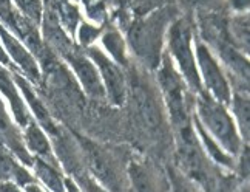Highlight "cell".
<instances>
[{
    "label": "cell",
    "mask_w": 250,
    "mask_h": 192,
    "mask_svg": "<svg viewBox=\"0 0 250 192\" xmlns=\"http://www.w3.org/2000/svg\"><path fill=\"white\" fill-rule=\"evenodd\" d=\"M11 76H13V81H14V84L17 85L19 89L22 90V93H23V96H25V99H26V102L30 104V107H31V110H33V113H34V117L37 118V121H39V124L41 126L50 133L51 137H57V133H59V130H57V127H56V124H54V121H53V118H51V115H50V112H48V109H46V105L43 104V101L37 96V93L34 92V89H33V85H31V82L28 81L26 78H23V76L19 73V70H14V72H11Z\"/></svg>",
    "instance_id": "7c38bea8"
},
{
    "label": "cell",
    "mask_w": 250,
    "mask_h": 192,
    "mask_svg": "<svg viewBox=\"0 0 250 192\" xmlns=\"http://www.w3.org/2000/svg\"><path fill=\"white\" fill-rule=\"evenodd\" d=\"M233 110L236 113V120L241 124V130L244 137H249V99L244 96H235Z\"/></svg>",
    "instance_id": "44dd1931"
},
{
    "label": "cell",
    "mask_w": 250,
    "mask_h": 192,
    "mask_svg": "<svg viewBox=\"0 0 250 192\" xmlns=\"http://www.w3.org/2000/svg\"><path fill=\"white\" fill-rule=\"evenodd\" d=\"M102 44L107 48L108 53L114 59L118 65H127V56H125V42L118 30L110 28L108 31H105L102 36Z\"/></svg>",
    "instance_id": "ac0fdd59"
},
{
    "label": "cell",
    "mask_w": 250,
    "mask_h": 192,
    "mask_svg": "<svg viewBox=\"0 0 250 192\" xmlns=\"http://www.w3.org/2000/svg\"><path fill=\"white\" fill-rule=\"evenodd\" d=\"M63 57L73 67V70L76 76L79 78L83 90L88 93L91 98H96V99L104 98L105 89L101 81V74L90 57H86L83 53H81L78 48H73V50L68 54H65Z\"/></svg>",
    "instance_id": "30bf717a"
},
{
    "label": "cell",
    "mask_w": 250,
    "mask_h": 192,
    "mask_svg": "<svg viewBox=\"0 0 250 192\" xmlns=\"http://www.w3.org/2000/svg\"><path fill=\"white\" fill-rule=\"evenodd\" d=\"M230 5L236 11H246L249 8V0H230Z\"/></svg>",
    "instance_id": "484cf974"
},
{
    "label": "cell",
    "mask_w": 250,
    "mask_h": 192,
    "mask_svg": "<svg viewBox=\"0 0 250 192\" xmlns=\"http://www.w3.org/2000/svg\"><path fill=\"white\" fill-rule=\"evenodd\" d=\"M198 64H199V69L201 73H203V78L206 81L207 89L211 92L213 98L221 102V104H230V87H229V82L226 79L224 73L221 72L219 65L216 62V59L211 53L208 51V48L203 44L198 45Z\"/></svg>",
    "instance_id": "ba28073f"
},
{
    "label": "cell",
    "mask_w": 250,
    "mask_h": 192,
    "mask_svg": "<svg viewBox=\"0 0 250 192\" xmlns=\"http://www.w3.org/2000/svg\"><path fill=\"white\" fill-rule=\"evenodd\" d=\"M86 14L94 22H104L107 16V0H82Z\"/></svg>",
    "instance_id": "7402d4cb"
},
{
    "label": "cell",
    "mask_w": 250,
    "mask_h": 192,
    "mask_svg": "<svg viewBox=\"0 0 250 192\" xmlns=\"http://www.w3.org/2000/svg\"><path fill=\"white\" fill-rule=\"evenodd\" d=\"M0 146L6 147L13 155H16L21 160L23 165L26 166L34 165V160L25 146L21 132H19L17 126L11 121V118H9L2 98H0Z\"/></svg>",
    "instance_id": "8fae6325"
},
{
    "label": "cell",
    "mask_w": 250,
    "mask_h": 192,
    "mask_svg": "<svg viewBox=\"0 0 250 192\" xmlns=\"http://www.w3.org/2000/svg\"><path fill=\"white\" fill-rule=\"evenodd\" d=\"M196 105L199 117L198 121L211 132V135L218 140V143L227 152L236 155L239 147H241V141H239L235 122L229 115L226 105L218 102L213 96H210L203 90L199 92Z\"/></svg>",
    "instance_id": "7a4b0ae2"
},
{
    "label": "cell",
    "mask_w": 250,
    "mask_h": 192,
    "mask_svg": "<svg viewBox=\"0 0 250 192\" xmlns=\"http://www.w3.org/2000/svg\"><path fill=\"white\" fill-rule=\"evenodd\" d=\"M33 166L36 169L37 177H39L53 192H65L63 181L59 175V172L56 170L53 165H50V163H46L41 158H36Z\"/></svg>",
    "instance_id": "e0dca14e"
},
{
    "label": "cell",
    "mask_w": 250,
    "mask_h": 192,
    "mask_svg": "<svg viewBox=\"0 0 250 192\" xmlns=\"http://www.w3.org/2000/svg\"><path fill=\"white\" fill-rule=\"evenodd\" d=\"M196 129H198V132H199L201 138H203L204 144L207 146V149H208V152H210V155L213 157L218 163H221V165H224V166H230V165H232V161H230V158H229L227 155H224V153L221 152V149L216 146V144H215L213 141H211V138L207 135V132H206L204 126H203V124H201L198 120H196Z\"/></svg>",
    "instance_id": "ffe728a7"
},
{
    "label": "cell",
    "mask_w": 250,
    "mask_h": 192,
    "mask_svg": "<svg viewBox=\"0 0 250 192\" xmlns=\"http://www.w3.org/2000/svg\"><path fill=\"white\" fill-rule=\"evenodd\" d=\"M168 48L193 92H201V79L191 51V26L187 19H176L168 28Z\"/></svg>",
    "instance_id": "3957f363"
},
{
    "label": "cell",
    "mask_w": 250,
    "mask_h": 192,
    "mask_svg": "<svg viewBox=\"0 0 250 192\" xmlns=\"http://www.w3.org/2000/svg\"><path fill=\"white\" fill-rule=\"evenodd\" d=\"M0 92L3 93V96H6L17 124L25 127L26 124L31 121V117H30V113H28L26 105L23 104V99L21 98V95L17 92L11 73H9L3 65H0Z\"/></svg>",
    "instance_id": "4fadbf2b"
},
{
    "label": "cell",
    "mask_w": 250,
    "mask_h": 192,
    "mask_svg": "<svg viewBox=\"0 0 250 192\" xmlns=\"http://www.w3.org/2000/svg\"><path fill=\"white\" fill-rule=\"evenodd\" d=\"M54 13H57V21L62 25L63 30L68 33V34H74L76 33V28L79 25L81 21V14H79V9L74 3H71L70 0H59L57 5H51Z\"/></svg>",
    "instance_id": "2e32d148"
},
{
    "label": "cell",
    "mask_w": 250,
    "mask_h": 192,
    "mask_svg": "<svg viewBox=\"0 0 250 192\" xmlns=\"http://www.w3.org/2000/svg\"><path fill=\"white\" fill-rule=\"evenodd\" d=\"M187 2H188V3H198L199 0H187Z\"/></svg>",
    "instance_id": "f546056e"
},
{
    "label": "cell",
    "mask_w": 250,
    "mask_h": 192,
    "mask_svg": "<svg viewBox=\"0 0 250 192\" xmlns=\"http://www.w3.org/2000/svg\"><path fill=\"white\" fill-rule=\"evenodd\" d=\"M0 192H21L11 181H0Z\"/></svg>",
    "instance_id": "4316f807"
},
{
    "label": "cell",
    "mask_w": 250,
    "mask_h": 192,
    "mask_svg": "<svg viewBox=\"0 0 250 192\" xmlns=\"http://www.w3.org/2000/svg\"><path fill=\"white\" fill-rule=\"evenodd\" d=\"M101 30L98 26H94L91 24H82L79 28V42L82 47H88L90 44H93L96 39H98Z\"/></svg>",
    "instance_id": "603a6c76"
},
{
    "label": "cell",
    "mask_w": 250,
    "mask_h": 192,
    "mask_svg": "<svg viewBox=\"0 0 250 192\" xmlns=\"http://www.w3.org/2000/svg\"><path fill=\"white\" fill-rule=\"evenodd\" d=\"M23 143H25V146L31 152H34L41 160L56 166V158L51 152V146H50V143H48V138L45 137L42 129L37 126L33 120L25 126Z\"/></svg>",
    "instance_id": "5bb4252c"
},
{
    "label": "cell",
    "mask_w": 250,
    "mask_h": 192,
    "mask_svg": "<svg viewBox=\"0 0 250 192\" xmlns=\"http://www.w3.org/2000/svg\"><path fill=\"white\" fill-rule=\"evenodd\" d=\"M0 24L8 31H13L19 36V39L23 41L25 47L37 56V59L46 50V45L42 42L41 34L37 31L36 25L30 17H26L21 9H17L11 0H0Z\"/></svg>",
    "instance_id": "5b68a950"
},
{
    "label": "cell",
    "mask_w": 250,
    "mask_h": 192,
    "mask_svg": "<svg viewBox=\"0 0 250 192\" xmlns=\"http://www.w3.org/2000/svg\"><path fill=\"white\" fill-rule=\"evenodd\" d=\"M130 177L133 181L134 192H158L151 177L148 175V172L141 165L133 163V165L130 166Z\"/></svg>",
    "instance_id": "d6986e66"
},
{
    "label": "cell",
    "mask_w": 250,
    "mask_h": 192,
    "mask_svg": "<svg viewBox=\"0 0 250 192\" xmlns=\"http://www.w3.org/2000/svg\"><path fill=\"white\" fill-rule=\"evenodd\" d=\"M0 65H3L5 69H9L11 72H14V70H17L16 67L11 64V61H9V56L6 54V51H5V48L0 45Z\"/></svg>",
    "instance_id": "d4e9b609"
},
{
    "label": "cell",
    "mask_w": 250,
    "mask_h": 192,
    "mask_svg": "<svg viewBox=\"0 0 250 192\" xmlns=\"http://www.w3.org/2000/svg\"><path fill=\"white\" fill-rule=\"evenodd\" d=\"M25 191L26 192H42V189L37 186V185H34V183H31V185H26L25 186Z\"/></svg>",
    "instance_id": "f1b7e54d"
},
{
    "label": "cell",
    "mask_w": 250,
    "mask_h": 192,
    "mask_svg": "<svg viewBox=\"0 0 250 192\" xmlns=\"http://www.w3.org/2000/svg\"><path fill=\"white\" fill-rule=\"evenodd\" d=\"M0 39H2L3 45L8 51V56L14 61V64L21 69L25 78L30 81L31 84H41L42 82V74L39 70L34 56L26 50V47L17 39V37L8 31L6 28L0 24Z\"/></svg>",
    "instance_id": "9c48e42d"
},
{
    "label": "cell",
    "mask_w": 250,
    "mask_h": 192,
    "mask_svg": "<svg viewBox=\"0 0 250 192\" xmlns=\"http://www.w3.org/2000/svg\"><path fill=\"white\" fill-rule=\"evenodd\" d=\"M131 95H133V102L136 105L138 115L142 121V124L150 130H158L164 124V115L158 104V99L153 90L144 82L139 76L131 78Z\"/></svg>",
    "instance_id": "52a82bcc"
},
{
    "label": "cell",
    "mask_w": 250,
    "mask_h": 192,
    "mask_svg": "<svg viewBox=\"0 0 250 192\" xmlns=\"http://www.w3.org/2000/svg\"><path fill=\"white\" fill-rule=\"evenodd\" d=\"M83 186H85L86 192H107V191H104L102 188H99L98 185L93 183V181H90V180L83 181Z\"/></svg>",
    "instance_id": "83f0119b"
},
{
    "label": "cell",
    "mask_w": 250,
    "mask_h": 192,
    "mask_svg": "<svg viewBox=\"0 0 250 192\" xmlns=\"http://www.w3.org/2000/svg\"><path fill=\"white\" fill-rule=\"evenodd\" d=\"M233 34L236 39L241 41V44L247 48L249 45V24H247V19H246V22H244V19L243 21H236L233 22Z\"/></svg>",
    "instance_id": "cb8c5ba5"
},
{
    "label": "cell",
    "mask_w": 250,
    "mask_h": 192,
    "mask_svg": "<svg viewBox=\"0 0 250 192\" xmlns=\"http://www.w3.org/2000/svg\"><path fill=\"white\" fill-rule=\"evenodd\" d=\"M162 64L158 73V79L162 95H164L166 104L168 107L171 121L175 124V127L181 126H187L190 124V117H188V110H187V104H186V89H184V82L179 73L173 69V65L168 59V56L164 54L162 56Z\"/></svg>",
    "instance_id": "277c9868"
},
{
    "label": "cell",
    "mask_w": 250,
    "mask_h": 192,
    "mask_svg": "<svg viewBox=\"0 0 250 192\" xmlns=\"http://www.w3.org/2000/svg\"><path fill=\"white\" fill-rule=\"evenodd\" d=\"M86 54L96 65L99 74L104 79V89L108 95V99L114 105H124L127 87H125V76L122 73L121 65L108 59L99 48H86Z\"/></svg>",
    "instance_id": "8992f818"
},
{
    "label": "cell",
    "mask_w": 250,
    "mask_h": 192,
    "mask_svg": "<svg viewBox=\"0 0 250 192\" xmlns=\"http://www.w3.org/2000/svg\"><path fill=\"white\" fill-rule=\"evenodd\" d=\"M0 181H14L21 186L34 183L30 172L19 165L13 153L3 146H0Z\"/></svg>",
    "instance_id": "9a60e30c"
},
{
    "label": "cell",
    "mask_w": 250,
    "mask_h": 192,
    "mask_svg": "<svg viewBox=\"0 0 250 192\" xmlns=\"http://www.w3.org/2000/svg\"><path fill=\"white\" fill-rule=\"evenodd\" d=\"M170 21L168 9H158L142 21L133 22L128 30V42L139 59L150 69H156L161 62V47L166 25Z\"/></svg>",
    "instance_id": "6da1fadb"
}]
</instances>
